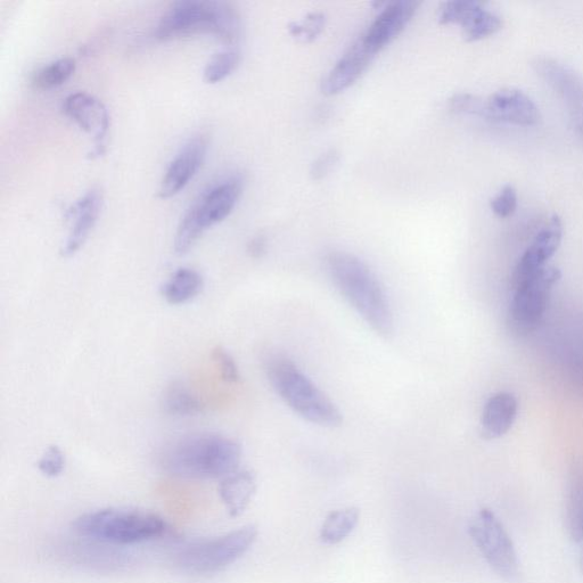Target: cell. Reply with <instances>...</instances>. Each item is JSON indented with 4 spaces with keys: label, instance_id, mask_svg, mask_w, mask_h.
I'll return each instance as SVG.
<instances>
[{
    "label": "cell",
    "instance_id": "obj_32",
    "mask_svg": "<svg viewBox=\"0 0 583 583\" xmlns=\"http://www.w3.org/2000/svg\"><path fill=\"white\" fill-rule=\"evenodd\" d=\"M569 371L571 379L583 397V355L573 352L569 357Z\"/></svg>",
    "mask_w": 583,
    "mask_h": 583
},
{
    "label": "cell",
    "instance_id": "obj_4",
    "mask_svg": "<svg viewBox=\"0 0 583 583\" xmlns=\"http://www.w3.org/2000/svg\"><path fill=\"white\" fill-rule=\"evenodd\" d=\"M266 373L278 396L294 413L325 428L342 424L340 409L292 360L281 355L270 356L266 360Z\"/></svg>",
    "mask_w": 583,
    "mask_h": 583
},
{
    "label": "cell",
    "instance_id": "obj_1",
    "mask_svg": "<svg viewBox=\"0 0 583 583\" xmlns=\"http://www.w3.org/2000/svg\"><path fill=\"white\" fill-rule=\"evenodd\" d=\"M241 457V446L233 439L201 433L172 443L162 454L161 465L176 478L208 480L226 478L237 471Z\"/></svg>",
    "mask_w": 583,
    "mask_h": 583
},
{
    "label": "cell",
    "instance_id": "obj_30",
    "mask_svg": "<svg viewBox=\"0 0 583 583\" xmlns=\"http://www.w3.org/2000/svg\"><path fill=\"white\" fill-rule=\"evenodd\" d=\"M212 359L215 361L224 381L228 383L240 381V373H238L235 360L225 349L218 347L213 350Z\"/></svg>",
    "mask_w": 583,
    "mask_h": 583
},
{
    "label": "cell",
    "instance_id": "obj_25",
    "mask_svg": "<svg viewBox=\"0 0 583 583\" xmlns=\"http://www.w3.org/2000/svg\"><path fill=\"white\" fill-rule=\"evenodd\" d=\"M75 71L76 61L71 59V57H63V59L57 60L40 69L34 79H32V85L39 90L59 88L73 76Z\"/></svg>",
    "mask_w": 583,
    "mask_h": 583
},
{
    "label": "cell",
    "instance_id": "obj_26",
    "mask_svg": "<svg viewBox=\"0 0 583 583\" xmlns=\"http://www.w3.org/2000/svg\"><path fill=\"white\" fill-rule=\"evenodd\" d=\"M241 55L236 49H226L213 55L205 65L203 79L207 84L215 85L225 80L237 69Z\"/></svg>",
    "mask_w": 583,
    "mask_h": 583
},
{
    "label": "cell",
    "instance_id": "obj_31",
    "mask_svg": "<svg viewBox=\"0 0 583 583\" xmlns=\"http://www.w3.org/2000/svg\"><path fill=\"white\" fill-rule=\"evenodd\" d=\"M339 162V154L336 151H328L312 164L311 176L312 178L318 180L326 177L334 169L336 164Z\"/></svg>",
    "mask_w": 583,
    "mask_h": 583
},
{
    "label": "cell",
    "instance_id": "obj_2",
    "mask_svg": "<svg viewBox=\"0 0 583 583\" xmlns=\"http://www.w3.org/2000/svg\"><path fill=\"white\" fill-rule=\"evenodd\" d=\"M327 270L336 289L373 330L382 336L393 332L394 320L387 293L371 269L347 252H332Z\"/></svg>",
    "mask_w": 583,
    "mask_h": 583
},
{
    "label": "cell",
    "instance_id": "obj_12",
    "mask_svg": "<svg viewBox=\"0 0 583 583\" xmlns=\"http://www.w3.org/2000/svg\"><path fill=\"white\" fill-rule=\"evenodd\" d=\"M563 236V225L560 217L554 215L540 229L535 240L525 250L514 268L511 285L513 290L530 278L544 270L547 262L560 248Z\"/></svg>",
    "mask_w": 583,
    "mask_h": 583
},
{
    "label": "cell",
    "instance_id": "obj_13",
    "mask_svg": "<svg viewBox=\"0 0 583 583\" xmlns=\"http://www.w3.org/2000/svg\"><path fill=\"white\" fill-rule=\"evenodd\" d=\"M209 149V139L197 135L190 139L178 152L162 178L159 196L163 200L171 199L191 183L202 168Z\"/></svg>",
    "mask_w": 583,
    "mask_h": 583
},
{
    "label": "cell",
    "instance_id": "obj_15",
    "mask_svg": "<svg viewBox=\"0 0 583 583\" xmlns=\"http://www.w3.org/2000/svg\"><path fill=\"white\" fill-rule=\"evenodd\" d=\"M376 55L374 49L360 37L328 72L323 80L322 92L328 96L338 95L356 84Z\"/></svg>",
    "mask_w": 583,
    "mask_h": 583
},
{
    "label": "cell",
    "instance_id": "obj_9",
    "mask_svg": "<svg viewBox=\"0 0 583 583\" xmlns=\"http://www.w3.org/2000/svg\"><path fill=\"white\" fill-rule=\"evenodd\" d=\"M561 277L560 270L546 267L516 287L508 310V325L514 332L528 334L536 330L545 316L554 286Z\"/></svg>",
    "mask_w": 583,
    "mask_h": 583
},
{
    "label": "cell",
    "instance_id": "obj_17",
    "mask_svg": "<svg viewBox=\"0 0 583 583\" xmlns=\"http://www.w3.org/2000/svg\"><path fill=\"white\" fill-rule=\"evenodd\" d=\"M484 118L519 126H535L541 116L538 106L527 94L517 89H503L486 101Z\"/></svg>",
    "mask_w": 583,
    "mask_h": 583
},
{
    "label": "cell",
    "instance_id": "obj_28",
    "mask_svg": "<svg viewBox=\"0 0 583 583\" xmlns=\"http://www.w3.org/2000/svg\"><path fill=\"white\" fill-rule=\"evenodd\" d=\"M65 467V456L63 451L57 446L49 447L39 459L38 468L41 473L48 478H56Z\"/></svg>",
    "mask_w": 583,
    "mask_h": 583
},
{
    "label": "cell",
    "instance_id": "obj_5",
    "mask_svg": "<svg viewBox=\"0 0 583 583\" xmlns=\"http://www.w3.org/2000/svg\"><path fill=\"white\" fill-rule=\"evenodd\" d=\"M79 536L111 545H135L160 538L168 523L158 514L137 509L106 508L80 515L73 522Z\"/></svg>",
    "mask_w": 583,
    "mask_h": 583
},
{
    "label": "cell",
    "instance_id": "obj_18",
    "mask_svg": "<svg viewBox=\"0 0 583 583\" xmlns=\"http://www.w3.org/2000/svg\"><path fill=\"white\" fill-rule=\"evenodd\" d=\"M519 413V402L511 392H498L484 405L481 417V434L484 439L504 437L512 429Z\"/></svg>",
    "mask_w": 583,
    "mask_h": 583
},
{
    "label": "cell",
    "instance_id": "obj_21",
    "mask_svg": "<svg viewBox=\"0 0 583 583\" xmlns=\"http://www.w3.org/2000/svg\"><path fill=\"white\" fill-rule=\"evenodd\" d=\"M566 527L576 543H583V471L574 468L566 496Z\"/></svg>",
    "mask_w": 583,
    "mask_h": 583
},
{
    "label": "cell",
    "instance_id": "obj_3",
    "mask_svg": "<svg viewBox=\"0 0 583 583\" xmlns=\"http://www.w3.org/2000/svg\"><path fill=\"white\" fill-rule=\"evenodd\" d=\"M241 21L231 4L217 0H182L162 15L155 37L160 40L210 35L233 44L240 37Z\"/></svg>",
    "mask_w": 583,
    "mask_h": 583
},
{
    "label": "cell",
    "instance_id": "obj_7",
    "mask_svg": "<svg viewBox=\"0 0 583 583\" xmlns=\"http://www.w3.org/2000/svg\"><path fill=\"white\" fill-rule=\"evenodd\" d=\"M258 530L248 525L216 538L201 539L180 547L174 560L180 569L194 574L217 573L249 552Z\"/></svg>",
    "mask_w": 583,
    "mask_h": 583
},
{
    "label": "cell",
    "instance_id": "obj_24",
    "mask_svg": "<svg viewBox=\"0 0 583 583\" xmlns=\"http://www.w3.org/2000/svg\"><path fill=\"white\" fill-rule=\"evenodd\" d=\"M467 40L474 41L496 34L502 29L503 20L478 2L461 24Z\"/></svg>",
    "mask_w": 583,
    "mask_h": 583
},
{
    "label": "cell",
    "instance_id": "obj_19",
    "mask_svg": "<svg viewBox=\"0 0 583 583\" xmlns=\"http://www.w3.org/2000/svg\"><path fill=\"white\" fill-rule=\"evenodd\" d=\"M256 476L250 471H235L220 483L219 494L229 514L240 516L256 494Z\"/></svg>",
    "mask_w": 583,
    "mask_h": 583
},
{
    "label": "cell",
    "instance_id": "obj_14",
    "mask_svg": "<svg viewBox=\"0 0 583 583\" xmlns=\"http://www.w3.org/2000/svg\"><path fill=\"white\" fill-rule=\"evenodd\" d=\"M102 207L103 193L100 188H92L71 205L65 215L72 223L71 231L63 245L62 257L71 258L80 251L93 232Z\"/></svg>",
    "mask_w": 583,
    "mask_h": 583
},
{
    "label": "cell",
    "instance_id": "obj_8",
    "mask_svg": "<svg viewBox=\"0 0 583 583\" xmlns=\"http://www.w3.org/2000/svg\"><path fill=\"white\" fill-rule=\"evenodd\" d=\"M470 536L490 568L500 578L514 582L520 577V562L513 540L494 512L482 508L471 523Z\"/></svg>",
    "mask_w": 583,
    "mask_h": 583
},
{
    "label": "cell",
    "instance_id": "obj_22",
    "mask_svg": "<svg viewBox=\"0 0 583 583\" xmlns=\"http://www.w3.org/2000/svg\"><path fill=\"white\" fill-rule=\"evenodd\" d=\"M162 406L167 414L176 417L195 416L203 412L201 400L180 382L171 383L164 391Z\"/></svg>",
    "mask_w": 583,
    "mask_h": 583
},
{
    "label": "cell",
    "instance_id": "obj_11",
    "mask_svg": "<svg viewBox=\"0 0 583 583\" xmlns=\"http://www.w3.org/2000/svg\"><path fill=\"white\" fill-rule=\"evenodd\" d=\"M537 75L568 109L572 127L583 142V78L568 65L549 57H539L532 63Z\"/></svg>",
    "mask_w": 583,
    "mask_h": 583
},
{
    "label": "cell",
    "instance_id": "obj_6",
    "mask_svg": "<svg viewBox=\"0 0 583 583\" xmlns=\"http://www.w3.org/2000/svg\"><path fill=\"white\" fill-rule=\"evenodd\" d=\"M242 192V177L233 175L220 179L197 196L177 229L175 252L178 256L190 252L207 229L231 216Z\"/></svg>",
    "mask_w": 583,
    "mask_h": 583
},
{
    "label": "cell",
    "instance_id": "obj_10",
    "mask_svg": "<svg viewBox=\"0 0 583 583\" xmlns=\"http://www.w3.org/2000/svg\"><path fill=\"white\" fill-rule=\"evenodd\" d=\"M62 110L69 119L93 138V150L88 159L102 158L108 150L111 119L105 104L92 94L78 92L63 101Z\"/></svg>",
    "mask_w": 583,
    "mask_h": 583
},
{
    "label": "cell",
    "instance_id": "obj_16",
    "mask_svg": "<svg viewBox=\"0 0 583 583\" xmlns=\"http://www.w3.org/2000/svg\"><path fill=\"white\" fill-rule=\"evenodd\" d=\"M418 5L420 4L409 2V0L384 4L380 7L379 15L361 37L379 54L405 30L408 23L412 21Z\"/></svg>",
    "mask_w": 583,
    "mask_h": 583
},
{
    "label": "cell",
    "instance_id": "obj_23",
    "mask_svg": "<svg viewBox=\"0 0 583 583\" xmlns=\"http://www.w3.org/2000/svg\"><path fill=\"white\" fill-rule=\"evenodd\" d=\"M359 519L360 512L355 507L332 512L326 517L322 530H320V540L326 545L340 544L356 529Z\"/></svg>",
    "mask_w": 583,
    "mask_h": 583
},
{
    "label": "cell",
    "instance_id": "obj_20",
    "mask_svg": "<svg viewBox=\"0 0 583 583\" xmlns=\"http://www.w3.org/2000/svg\"><path fill=\"white\" fill-rule=\"evenodd\" d=\"M204 286L203 277L191 268H180L162 287L163 298L170 305H184L199 295Z\"/></svg>",
    "mask_w": 583,
    "mask_h": 583
},
{
    "label": "cell",
    "instance_id": "obj_27",
    "mask_svg": "<svg viewBox=\"0 0 583 583\" xmlns=\"http://www.w3.org/2000/svg\"><path fill=\"white\" fill-rule=\"evenodd\" d=\"M325 15L322 13H311L301 22L290 24L289 31L292 37L301 41V43H311L325 28Z\"/></svg>",
    "mask_w": 583,
    "mask_h": 583
},
{
    "label": "cell",
    "instance_id": "obj_29",
    "mask_svg": "<svg viewBox=\"0 0 583 583\" xmlns=\"http://www.w3.org/2000/svg\"><path fill=\"white\" fill-rule=\"evenodd\" d=\"M517 208V194L515 188L506 185L491 201V209L500 218L512 216Z\"/></svg>",
    "mask_w": 583,
    "mask_h": 583
},
{
    "label": "cell",
    "instance_id": "obj_34",
    "mask_svg": "<svg viewBox=\"0 0 583 583\" xmlns=\"http://www.w3.org/2000/svg\"><path fill=\"white\" fill-rule=\"evenodd\" d=\"M580 566H581V570H582V573H583V554L581 556Z\"/></svg>",
    "mask_w": 583,
    "mask_h": 583
},
{
    "label": "cell",
    "instance_id": "obj_33",
    "mask_svg": "<svg viewBox=\"0 0 583 583\" xmlns=\"http://www.w3.org/2000/svg\"><path fill=\"white\" fill-rule=\"evenodd\" d=\"M265 251V242L261 240V238H257L251 243L250 252L253 256H260L262 252Z\"/></svg>",
    "mask_w": 583,
    "mask_h": 583
}]
</instances>
